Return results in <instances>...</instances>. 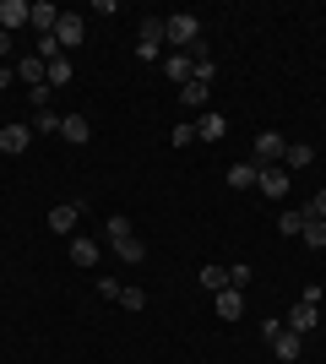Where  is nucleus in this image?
I'll return each mask as SVG.
<instances>
[{
  "label": "nucleus",
  "mask_w": 326,
  "mask_h": 364,
  "mask_svg": "<svg viewBox=\"0 0 326 364\" xmlns=\"http://www.w3.org/2000/svg\"><path fill=\"white\" fill-rule=\"evenodd\" d=\"M163 38H169L174 49H190V44H202V22L190 11H169L163 16Z\"/></svg>",
  "instance_id": "obj_1"
},
{
  "label": "nucleus",
  "mask_w": 326,
  "mask_h": 364,
  "mask_svg": "<svg viewBox=\"0 0 326 364\" xmlns=\"http://www.w3.org/2000/svg\"><path fill=\"white\" fill-rule=\"evenodd\" d=\"M283 152H288V141H283L278 131H261V136H256V147H250V164H256V168H278Z\"/></svg>",
  "instance_id": "obj_2"
},
{
  "label": "nucleus",
  "mask_w": 326,
  "mask_h": 364,
  "mask_svg": "<svg viewBox=\"0 0 326 364\" xmlns=\"http://www.w3.org/2000/svg\"><path fill=\"white\" fill-rule=\"evenodd\" d=\"M0 28H6V33L33 28V6H28V0H0Z\"/></svg>",
  "instance_id": "obj_3"
},
{
  "label": "nucleus",
  "mask_w": 326,
  "mask_h": 364,
  "mask_svg": "<svg viewBox=\"0 0 326 364\" xmlns=\"http://www.w3.org/2000/svg\"><path fill=\"white\" fill-rule=\"evenodd\" d=\"M288 185H294V174H288V168H261V185H256V191H261V196H272V201H283L288 196Z\"/></svg>",
  "instance_id": "obj_4"
},
{
  "label": "nucleus",
  "mask_w": 326,
  "mask_h": 364,
  "mask_svg": "<svg viewBox=\"0 0 326 364\" xmlns=\"http://www.w3.org/2000/svg\"><path fill=\"white\" fill-rule=\"evenodd\" d=\"M55 38H60V49H77L82 38H87V22H82L77 11H60V28H55Z\"/></svg>",
  "instance_id": "obj_5"
},
{
  "label": "nucleus",
  "mask_w": 326,
  "mask_h": 364,
  "mask_svg": "<svg viewBox=\"0 0 326 364\" xmlns=\"http://www.w3.org/2000/svg\"><path fill=\"white\" fill-rule=\"evenodd\" d=\"M223 136H229V120H223L217 109H207L202 120H196V141H207V147H212V141H223Z\"/></svg>",
  "instance_id": "obj_6"
},
{
  "label": "nucleus",
  "mask_w": 326,
  "mask_h": 364,
  "mask_svg": "<svg viewBox=\"0 0 326 364\" xmlns=\"http://www.w3.org/2000/svg\"><path fill=\"white\" fill-rule=\"evenodd\" d=\"M283 326L305 337V332H310V326H321V304H305V299H299V304H294V316L283 321Z\"/></svg>",
  "instance_id": "obj_7"
},
{
  "label": "nucleus",
  "mask_w": 326,
  "mask_h": 364,
  "mask_svg": "<svg viewBox=\"0 0 326 364\" xmlns=\"http://www.w3.org/2000/svg\"><path fill=\"white\" fill-rule=\"evenodd\" d=\"M109 250H114L120 261H131V267H136V261H147V245H141L136 234H114V240H109Z\"/></svg>",
  "instance_id": "obj_8"
},
{
  "label": "nucleus",
  "mask_w": 326,
  "mask_h": 364,
  "mask_svg": "<svg viewBox=\"0 0 326 364\" xmlns=\"http://www.w3.org/2000/svg\"><path fill=\"white\" fill-rule=\"evenodd\" d=\"M28 147H33L28 125H0V152H11V158H16V152H28Z\"/></svg>",
  "instance_id": "obj_9"
},
{
  "label": "nucleus",
  "mask_w": 326,
  "mask_h": 364,
  "mask_svg": "<svg viewBox=\"0 0 326 364\" xmlns=\"http://www.w3.org/2000/svg\"><path fill=\"white\" fill-rule=\"evenodd\" d=\"M212 310H217L223 321H239V316H245V294H239V289H223V294H212Z\"/></svg>",
  "instance_id": "obj_10"
},
{
  "label": "nucleus",
  "mask_w": 326,
  "mask_h": 364,
  "mask_svg": "<svg viewBox=\"0 0 326 364\" xmlns=\"http://www.w3.org/2000/svg\"><path fill=\"white\" fill-rule=\"evenodd\" d=\"M44 76H49V65L38 60V55H22V60H16V82H28V87H44Z\"/></svg>",
  "instance_id": "obj_11"
},
{
  "label": "nucleus",
  "mask_w": 326,
  "mask_h": 364,
  "mask_svg": "<svg viewBox=\"0 0 326 364\" xmlns=\"http://www.w3.org/2000/svg\"><path fill=\"white\" fill-rule=\"evenodd\" d=\"M60 28V6H49V0H33V33H55Z\"/></svg>",
  "instance_id": "obj_12"
},
{
  "label": "nucleus",
  "mask_w": 326,
  "mask_h": 364,
  "mask_svg": "<svg viewBox=\"0 0 326 364\" xmlns=\"http://www.w3.org/2000/svg\"><path fill=\"white\" fill-rule=\"evenodd\" d=\"M77 218H82V207H71V201L49 207V228H55V234H71V228H77Z\"/></svg>",
  "instance_id": "obj_13"
},
{
  "label": "nucleus",
  "mask_w": 326,
  "mask_h": 364,
  "mask_svg": "<svg viewBox=\"0 0 326 364\" xmlns=\"http://www.w3.org/2000/svg\"><path fill=\"white\" fill-rule=\"evenodd\" d=\"M299 348H305V337H299V332H288V326H283V332L272 337V353H278V359H288V364L299 359Z\"/></svg>",
  "instance_id": "obj_14"
},
{
  "label": "nucleus",
  "mask_w": 326,
  "mask_h": 364,
  "mask_svg": "<svg viewBox=\"0 0 326 364\" xmlns=\"http://www.w3.org/2000/svg\"><path fill=\"white\" fill-rule=\"evenodd\" d=\"M136 44H147V49L163 44V16H141L136 22Z\"/></svg>",
  "instance_id": "obj_15"
},
{
  "label": "nucleus",
  "mask_w": 326,
  "mask_h": 364,
  "mask_svg": "<svg viewBox=\"0 0 326 364\" xmlns=\"http://www.w3.org/2000/svg\"><path fill=\"white\" fill-rule=\"evenodd\" d=\"M229 185H234V191H256V185H261V168H256V164H234Z\"/></svg>",
  "instance_id": "obj_16"
},
{
  "label": "nucleus",
  "mask_w": 326,
  "mask_h": 364,
  "mask_svg": "<svg viewBox=\"0 0 326 364\" xmlns=\"http://www.w3.org/2000/svg\"><path fill=\"white\" fill-rule=\"evenodd\" d=\"M71 261H77V267H93V261H98V240H87V234H71Z\"/></svg>",
  "instance_id": "obj_17"
},
{
  "label": "nucleus",
  "mask_w": 326,
  "mask_h": 364,
  "mask_svg": "<svg viewBox=\"0 0 326 364\" xmlns=\"http://www.w3.org/2000/svg\"><path fill=\"white\" fill-rule=\"evenodd\" d=\"M60 136H65V141H71V147H82V141L93 136V125L82 120V114H65V125H60Z\"/></svg>",
  "instance_id": "obj_18"
},
{
  "label": "nucleus",
  "mask_w": 326,
  "mask_h": 364,
  "mask_svg": "<svg viewBox=\"0 0 326 364\" xmlns=\"http://www.w3.org/2000/svg\"><path fill=\"white\" fill-rule=\"evenodd\" d=\"M315 164V147H305V141H294V147L283 152V168H288V174H294V168H310Z\"/></svg>",
  "instance_id": "obj_19"
},
{
  "label": "nucleus",
  "mask_w": 326,
  "mask_h": 364,
  "mask_svg": "<svg viewBox=\"0 0 326 364\" xmlns=\"http://www.w3.org/2000/svg\"><path fill=\"white\" fill-rule=\"evenodd\" d=\"M33 55H38V60H60V55H65V49H60V38H55V33H38V38H33Z\"/></svg>",
  "instance_id": "obj_20"
},
{
  "label": "nucleus",
  "mask_w": 326,
  "mask_h": 364,
  "mask_svg": "<svg viewBox=\"0 0 326 364\" xmlns=\"http://www.w3.org/2000/svg\"><path fill=\"white\" fill-rule=\"evenodd\" d=\"M163 71H169L174 82H180V87H185V82H190V55H185V49H174L169 60H163Z\"/></svg>",
  "instance_id": "obj_21"
},
{
  "label": "nucleus",
  "mask_w": 326,
  "mask_h": 364,
  "mask_svg": "<svg viewBox=\"0 0 326 364\" xmlns=\"http://www.w3.org/2000/svg\"><path fill=\"white\" fill-rule=\"evenodd\" d=\"M299 240L310 245V250H326V223H321V218H310V213H305V234H299Z\"/></svg>",
  "instance_id": "obj_22"
},
{
  "label": "nucleus",
  "mask_w": 326,
  "mask_h": 364,
  "mask_svg": "<svg viewBox=\"0 0 326 364\" xmlns=\"http://www.w3.org/2000/svg\"><path fill=\"white\" fill-rule=\"evenodd\" d=\"M71 76H77V65H71V60L60 55V60H49V76H44V82H49V87H65Z\"/></svg>",
  "instance_id": "obj_23"
},
{
  "label": "nucleus",
  "mask_w": 326,
  "mask_h": 364,
  "mask_svg": "<svg viewBox=\"0 0 326 364\" xmlns=\"http://www.w3.org/2000/svg\"><path fill=\"white\" fill-rule=\"evenodd\" d=\"M202 289L207 294H223V289H229V267H202Z\"/></svg>",
  "instance_id": "obj_24"
},
{
  "label": "nucleus",
  "mask_w": 326,
  "mask_h": 364,
  "mask_svg": "<svg viewBox=\"0 0 326 364\" xmlns=\"http://www.w3.org/2000/svg\"><path fill=\"white\" fill-rule=\"evenodd\" d=\"M278 228L288 234V240H294V234H305V207H294V213H283V218H278Z\"/></svg>",
  "instance_id": "obj_25"
},
{
  "label": "nucleus",
  "mask_w": 326,
  "mask_h": 364,
  "mask_svg": "<svg viewBox=\"0 0 326 364\" xmlns=\"http://www.w3.org/2000/svg\"><path fill=\"white\" fill-rule=\"evenodd\" d=\"M60 114H55V109H38V131H44V136H60Z\"/></svg>",
  "instance_id": "obj_26"
},
{
  "label": "nucleus",
  "mask_w": 326,
  "mask_h": 364,
  "mask_svg": "<svg viewBox=\"0 0 326 364\" xmlns=\"http://www.w3.org/2000/svg\"><path fill=\"white\" fill-rule=\"evenodd\" d=\"M217 76V60H190V82H212Z\"/></svg>",
  "instance_id": "obj_27"
},
{
  "label": "nucleus",
  "mask_w": 326,
  "mask_h": 364,
  "mask_svg": "<svg viewBox=\"0 0 326 364\" xmlns=\"http://www.w3.org/2000/svg\"><path fill=\"white\" fill-rule=\"evenodd\" d=\"M180 98H185V104H207V82H185Z\"/></svg>",
  "instance_id": "obj_28"
},
{
  "label": "nucleus",
  "mask_w": 326,
  "mask_h": 364,
  "mask_svg": "<svg viewBox=\"0 0 326 364\" xmlns=\"http://www.w3.org/2000/svg\"><path fill=\"white\" fill-rule=\"evenodd\" d=\"M120 304H125V310H147V294H141V289H120Z\"/></svg>",
  "instance_id": "obj_29"
},
{
  "label": "nucleus",
  "mask_w": 326,
  "mask_h": 364,
  "mask_svg": "<svg viewBox=\"0 0 326 364\" xmlns=\"http://www.w3.org/2000/svg\"><path fill=\"white\" fill-rule=\"evenodd\" d=\"M169 141H174V147H190V141H196V125H174Z\"/></svg>",
  "instance_id": "obj_30"
},
{
  "label": "nucleus",
  "mask_w": 326,
  "mask_h": 364,
  "mask_svg": "<svg viewBox=\"0 0 326 364\" xmlns=\"http://www.w3.org/2000/svg\"><path fill=\"white\" fill-rule=\"evenodd\" d=\"M229 289H239V294L250 289V267H229Z\"/></svg>",
  "instance_id": "obj_31"
},
{
  "label": "nucleus",
  "mask_w": 326,
  "mask_h": 364,
  "mask_svg": "<svg viewBox=\"0 0 326 364\" xmlns=\"http://www.w3.org/2000/svg\"><path fill=\"white\" fill-rule=\"evenodd\" d=\"M305 213H310V218H321V223H326V185H321V191L310 196V207H305Z\"/></svg>",
  "instance_id": "obj_32"
},
{
  "label": "nucleus",
  "mask_w": 326,
  "mask_h": 364,
  "mask_svg": "<svg viewBox=\"0 0 326 364\" xmlns=\"http://www.w3.org/2000/svg\"><path fill=\"white\" fill-rule=\"evenodd\" d=\"M104 234H136V228H131V218H109Z\"/></svg>",
  "instance_id": "obj_33"
},
{
  "label": "nucleus",
  "mask_w": 326,
  "mask_h": 364,
  "mask_svg": "<svg viewBox=\"0 0 326 364\" xmlns=\"http://www.w3.org/2000/svg\"><path fill=\"white\" fill-rule=\"evenodd\" d=\"M6 55H11V33L0 28V60H6Z\"/></svg>",
  "instance_id": "obj_34"
},
{
  "label": "nucleus",
  "mask_w": 326,
  "mask_h": 364,
  "mask_svg": "<svg viewBox=\"0 0 326 364\" xmlns=\"http://www.w3.org/2000/svg\"><path fill=\"white\" fill-rule=\"evenodd\" d=\"M6 82H16V65H0V87H6Z\"/></svg>",
  "instance_id": "obj_35"
}]
</instances>
